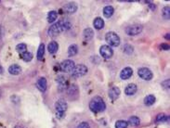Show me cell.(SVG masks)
I'll use <instances>...</instances> for the list:
<instances>
[{
    "label": "cell",
    "mask_w": 170,
    "mask_h": 128,
    "mask_svg": "<svg viewBox=\"0 0 170 128\" xmlns=\"http://www.w3.org/2000/svg\"><path fill=\"white\" fill-rule=\"evenodd\" d=\"M154 102H155V97L153 95H149L144 99V104L147 106H152V104H154Z\"/></svg>",
    "instance_id": "cell-25"
},
{
    "label": "cell",
    "mask_w": 170,
    "mask_h": 128,
    "mask_svg": "<svg viewBox=\"0 0 170 128\" xmlns=\"http://www.w3.org/2000/svg\"><path fill=\"white\" fill-rule=\"evenodd\" d=\"M166 39H168V38H169V34H166Z\"/></svg>",
    "instance_id": "cell-38"
},
{
    "label": "cell",
    "mask_w": 170,
    "mask_h": 128,
    "mask_svg": "<svg viewBox=\"0 0 170 128\" xmlns=\"http://www.w3.org/2000/svg\"><path fill=\"white\" fill-rule=\"evenodd\" d=\"M138 74L141 79H143L145 81H150L153 77V74H152V71L150 69H148V68H146V67H143V68H141V69H138Z\"/></svg>",
    "instance_id": "cell-5"
},
{
    "label": "cell",
    "mask_w": 170,
    "mask_h": 128,
    "mask_svg": "<svg viewBox=\"0 0 170 128\" xmlns=\"http://www.w3.org/2000/svg\"><path fill=\"white\" fill-rule=\"evenodd\" d=\"M167 120V117L165 113H159L157 116H156V122L160 123V122H165Z\"/></svg>",
    "instance_id": "cell-33"
},
{
    "label": "cell",
    "mask_w": 170,
    "mask_h": 128,
    "mask_svg": "<svg viewBox=\"0 0 170 128\" xmlns=\"http://www.w3.org/2000/svg\"><path fill=\"white\" fill-rule=\"evenodd\" d=\"M63 10H64V12H66L68 14H74L77 10V5L74 2L67 3L66 5L63 6Z\"/></svg>",
    "instance_id": "cell-11"
},
{
    "label": "cell",
    "mask_w": 170,
    "mask_h": 128,
    "mask_svg": "<svg viewBox=\"0 0 170 128\" xmlns=\"http://www.w3.org/2000/svg\"><path fill=\"white\" fill-rule=\"evenodd\" d=\"M138 91V87L135 84H129L125 88V93L127 96H133Z\"/></svg>",
    "instance_id": "cell-17"
},
{
    "label": "cell",
    "mask_w": 170,
    "mask_h": 128,
    "mask_svg": "<svg viewBox=\"0 0 170 128\" xmlns=\"http://www.w3.org/2000/svg\"><path fill=\"white\" fill-rule=\"evenodd\" d=\"M89 109L94 113H99L102 112L106 109V105L104 100L100 97H94L89 102Z\"/></svg>",
    "instance_id": "cell-1"
},
{
    "label": "cell",
    "mask_w": 170,
    "mask_h": 128,
    "mask_svg": "<svg viewBox=\"0 0 170 128\" xmlns=\"http://www.w3.org/2000/svg\"><path fill=\"white\" fill-rule=\"evenodd\" d=\"M58 18V14L56 11H49V14H48V21L49 22V23H53L54 21H55Z\"/></svg>",
    "instance_id": "cell-26"
},
{
    "label": "cell",
    "mask_w": 170,
    "mask_h": 128,
    "mask_svg": "<svg viewBox=\"0 0 170 128\" xmlns=\"http://www.w3.org/2000/svg\"><path fill=\"white\" fill-rule=\"evenodd\" d=\"M58 22H59L60 26L61 27V29H63V32L67 31V30H69V29L71 28V26H72L71 22L69 21L68 20H60Z\"/></svg>",
    "instance_id": "cell-20"
},
{
    "label": "cell",
    "mask_w": 170,
    "mask_h": 128,
    "mask_svg": "<svg viewBox=\"0 0 170 128\" xmlns=\"http://www.w3.org/2000/svg\"><path fill=\"white\" fill-rule=\"evenodd\" d=\"M55 108H56L57 112H63V113H65V111L67 110V103L63 99H59L55 103Z\"/></svg>",
    "instance_id": "cell-9"
},
{
    "label": "cell",
    "mask_w": 170,
    "mask_h": 128,
    "mask_svg": "<svg viewBox=\"0 0 170 128\" xmlns=\"http://www.w3.org/2000/svg\"><path fill=\"white\" fill-rule=\"evenodd\" d=\"M133 74V70L130 67H126L121 71L120 72V78L123 80H127L129 79Z\"/></svg>",
    "instance_id": "cell-10"
},
{
    "label": "cell",
    "mask_w": 170,
    "mask_h": 128,
    "mask_svg": "<svg viewBox=\"0 0 170 128\" xmlns=\"http://www.w3.org/2000/svg\"><path fill=\"white\" fill-rule=\"evenodd\" d=\"M45 45L44 44H40L39 48H38L37 49V55H36V58L37 59H39V61H41V59L44 58V55H45Z\"/></svg>",
    "instance_id": "cell-23"
},
{
    "label": "cell",
    "mask_w": 170,
    "mask_h": 128,
    "mask_svg": "<svg viewBox=\"0 0 170 128\" xmlns=\"http://www.w3.org/2000/svg\"><path fill=\"white\" fill-rule=\"evenodd\" d=\"M162 14H163V17L166 20H168L170 18V9L169 7H165L163 9V11H162Z\"/></svg>",
    "instance_id": "cell-32"
},
{
    "label": "cell",
    "mask_w": 170,
    "mask_h": 128,
    "mask_svg": "<svg viewBox=\"0 0 170 128\" xmlns=\"http://www.w3.org/2000/svg\"><path fill=\"white\" fill-rule=\"evenodd\" d=\"M16 50H17L18 53H20L21 55V54H24V52L27 51V46H26L25 44H24V43L18 44L17 47H16Z\"/></svg>",
    "instance_id": "cell-28"
},
{
    "label": "cell",
    "mask_w": 170,
    "mask_h": 128,
    "mask_svg": "<svg viewBox=\"0 0 170 128\" xmlns=\"http://www.w3.org/2000/svg\"><path fill=\"white\" fill-rule=\"evenodd\" d=\"M57 84H58V88L60 92L64 91V90H66L68 87V85H67V81L66 79L63 77V76H58L57 77Z\"/></svg>",
    "instance_id": "cell-12"
},
{
    "label": "cell",
    "mask_w": 170,
    "mask_h": 128,
    "mask_svg": "<svg viewBox=\"0 0 170 128\" xmlns=\"http://www.w3.org/2000/svg\"><path fill=\"white\" fill-rule=\"evenodd\" d=\"M121 91L120 88L117 86H113L110 90H109V97L112 100H115L118 99V97L120 96Z\"/></svg>",
    "instance_id": "cell-13"
},
{
    "label": "cell",
    "mask_w": 170,
    "mask_h": 128,
    "mask_svg": "<svg viewBox=\"0 0 170 128\" xmlns=\"http://www.w3.org/2000/svg\"><path fill=\"white\" fill-rule=\"evenodd\" d=\"M128 124L132 126H138L141 124V120L137 116H131L128 120Z\"/></svg>",
    "instance_id": "cell-27"
},
{
    "label": "cell",
    "mask_w": 170,
    "mask_h": 128,
    "mask_svg": "<svg viewBox=\"0 0 170 128\" xmlns=\"http://www.w3.org/2000/svg\"><path fill=\"white\" fill-rule=\"evenodd\" d=\"M77 128H90L89 124L86 122H83L81 124H79V125L77 126Z\"/></svg>",
    "instance_id": "cell-35"
},
{
    "label": "cell",
    "mask_w": 170,
    "mask_h": 128,
    "mask_svg": "<svg viewBox=\"0 0 170 128\" xmlns=\"http://www.w3.org/2000/svg\"><path fill=\"white\" fill-rule=\"evenodd\" d=\"M60 33H63V29L60 26L59 22H56V23H52V25L49 28V35L50 37H56L58 36Z\"/></svg>",
    "instance_id": "cell-7"
},
{
    "label": "cell",
    "mask_w": 170,
    "mask_h": 128,
    "mask_svg": "<svg viewBox=\"0 0 170 128\" xmlns=\"http://www.w3.org/2000/svg\"><path fill=\"white\" fill-rule=\"evenodd\" d=\"M170 81H169V79H166V81H164L163 83H162V86H163V88L164 89H166V91H169V86H170Z\"/></svg>",
    "instance_id": "cell-34"
},
{
    "label": "cell",
    "mask_w": 170,
    "mask_h": 128,
    "mask_svg": "<svg viewBox=\"0 0 170 128\" xmlns=\"http://www.w3.org/2000/svg\"><path fill=\"white\" fill-rule=\"evenodd\" d=\"M87 72H88V67L84 64H78L74 66V70L71 72V74L74 77H81L86 75Z\"/></svg>",
    "instance_id": "cell-3"
},
{
    "label": "cell",
    "mask_w": 170,
    "mask_h": 128,
    "mask_svg": "<svg viewBox=\"0 0 170 128\" xmlns=\"http://www.w3.org/2000/svg\"><path fill=\"white\" fill-rule=\"evenodd\" d=\"M59 49V45L57 42L55 41H51L49 44V46H48V50L50 54H55L56 52L58 51Z\"/></svg>",
    "instance_id": "cell-19"
},
{
    "label": "cell",
    "mask_w": 170,
    "mask_h": 128,
    "mask_svg": "<svg viewBox=\"0 0 170 128\" xmlns=\"http://www.w3.org/2000/svg\"><path fill=\"white\" fill-rule=\"evenodd\" d=\"M161 47H162V48H163V49H168L169 48V46H168L167 44H162Z\"/></svg>",
    "instance_id": "cell-36"
},
{
    "label": "cell",
    "mask_w": 170,
    "mask_h": 128,
    "mask_svg": "<svg viewBox=\"0 0 170 128\" xmlns=\"http://www.w3.org/2000/svg\"><path fill=\"white\" fill-rule=\"evenodd\" d=\"M114 12V10L112 6H106L103 9V15L106 18H110L113 16V14Z\"/></svg>",
    "instance_id": "cell-22"
},
{
    "label": "cell",
    "mask_w": 170,
    "mask_h": 128,
    "mask_svg": "<svg viewBox=\"0 0 170 128\" xmlns=\"http://www.w3.org/2000/svg\"><path fill=\"white\" fill-rule=\"evenodd\" d=\"M77 52H78V48H77L76 45H71L68 48V56L74 57L77 54Z\"/></svg>",
    "instance_id": "cell-24"
},
{
    "label": "cell",
    "mask_w": 170,
    "mask_h": 128,
    "mask_svg": "<svg viewBox=\"0 0 170 128\" xmlns=\"http://www.w3.org/2000/svg\"><path fill=\"white\" fill-rule=\"evenodd\" d=\"M21 72V68L18 64H12L9 67V72L12 75H18Z\"/></svg>",
    "instance_id": "cell-18"
},
{
    "label": "cell",
    "mask_w": 170,
    "mask_h": 128,
    "mask_svg": "<svg viewBox=\"0 0 170 128\" xmlns=\"http://www.w3.org/2000/svg\"><path fill=\"white\" fill-rule=\"evenodd\" d=\"M3 72V69H2V67L0 66V73H2Z\"/></svg>",
    "instance_id": "cell-37"
},
{
    "label": "cell",
    "mask_w": 170,
    "mask_h": 128,
    "mask_svg": "<svg viewBox=\"0 0 170 128\" xmlns=\"http://www.w3.org/2000/svg\"><path fill=\"white\" fill-rule=\"evenodd\" d=\"M133 51H134V48L131 45H125V46H124V52H125L126 54L130 55L132 54Z\"/></svg>",
    "instance_id": "cell-31"
},
{
    "label": "cell",
    "mask_w": 170,
    "mask_h": 128,
    "mask_svg": "<svg viewBox=\"0 0 170 128\" xmlns=\"http://www.w3.org/2000/svg\"><path fill=\"white\" fill-rule=\"evenodd\" d=\"M128 125V123L124 121V120H120L115 123V128H127Z\"/></svg>",
    "instance_id": "cell-30"
},
{
    "label": "cell",
    "mask_w": 170,
    "mask_h": 128,
    "mask_svg": "<svg viewBox=\"0 0 170 128\" xmlns=\"http://www.w3.org/2000/svg\"><path fill=\"white\" fill-rule=\"evenodd\" d=\"M21 59H24V61L29 62V61H32V59H33V54L31 53V52L26 51V52H24V54H21Z\"/></svg>",
    "instance_id": "cell-29"
},
{
    "label": "cell",
    "mask_w": 170,
    "mask_h": 128,
    "mask_svg": "<svg viewBox=\"0 0 170 128\" xmlns=\"http://www.w3.org/2000/svg\"><path fill=\"white\" fill-rule=\"evenodd\" d=\"M143 30L142 25L141 24H133V25H130L126 29V33L127 34L130 35V36H135L140 34Z\"/></svg>",
    "instance_id": "cell-4"
},
{
    "label": "cell",
    "mask_w": 170,
    "mask_h": 128,
    "mask_svg": "<svg viewBox=\"0 0 170 128\" xmlns=\"http://www.w3.org/2000/svg\"><path fill=\"white\" fill-rule=\"evenodd\" d=\"M99 54L102 55V57L104 58V59H111L113 57V50L110 46L104 45V46L100 47Z\"/></svg>",
    "instance_id": "cell-6"
},
{
    "label": "cell",
    "mask_w": 170,
    "mask_h": 128,
    "mask_svg": "<svg viewBox=\"0 0 170 128\" xmlns=\"http://www.w3.org/2000/svg\"><path fill=\"white\" fill-rule=\"evenodd\" d=\"M105 40L110 47H119L120 37L114 32H108L105 35Z\"/></svg>",
    "instance_id": "cell-2"
},
{
    "label": "cell",
    "mask_w": 170,
    "mask_h": 128,
    "mask_svg": "<svg viewBox=\"0 0 170 128\" xmlns=\"http://www.w3.org/2000/svg\"><path fill=\"white\" fill-rule=\"evenodd\" d=\"M15 128H21V127H18V126H17V127H15Z\"/></svg>",
    "instance_id": "cell-39"
},
{
    "label": "cell",
    "mask_w": 170,
    "mask_h": 128,
    "mask_svg": "<svg viewBox=\"0 0 170 128\" xmlns=\"http://www.w3.org/2000/svg\"><path fill=\"white\" fill-rule=\"evenodd\" d=\"M36 87L38 88V90L41 92H45L47 90V79L45 77H41L38 79L37 83H36Z\"/></svg>",
    "instance_id": "cell-14"
},
{
    "label": "cell",
    "mask_w": 170,
    "mask_h": 128,
    "mask_svg": "<svg viewBox=\"0 0 170 128\" xmlns=\"http://www.w3.org/2000/svg\"><path fill=\"white\" fill-rule=\"evenodd\" d=\"M67 94H68L69 97H73V99L77 97H78V87H77L75 85L70 86L67 88Z\"/></svg>",
    "instance_id": "cell-15"
},
{
    "label": "cell",
    "mask_w": 170,
    "mask_h": 128,
    "mask_svg": "<svg viewBox=\"0 0 170 128\" xmlns=\"http://www.w3.org/2000/svg\"><path fill=\"white\" fill-rule=\"evenodd\" d=\"M83 37L86 41H91L94 37V32L91 28H86L83 32Z\"/></svg>",
    "instance_id": "cell-16"
},
{
    "label": "cell",
    "mask_w": 170,
    "mask_h": 128,
    "mask_svg": "<svg viewBox=\"0 0 170 128\" xmlns=\"http://www.w3.org/2000/svg\"><path fill=\"white\" fill-rule=\"evenodd\" d=\"M93 25H94V27H95L97 30H100V29H102V28L104 27L105 23H104V20H103L102 18L98 17V18H96V19L94 20Z\"/></svg>",
    "instance_id": "cell-21"
},
{
    "label": "cell",
    "mask_w": 170,
    "mask_h": 128,
    "mask_svg": "<svg viewBox=\"0 0 170 128\" xmlns=\"http://www.w3.org/2000/svg\"><path fill=\"white\" fill-rule=\"evenodd\" d=\"M74 66H75L74 62L73 61H71V59H66V61H63L60 65V70L63 72H71L74 70Z\"/></svg>",
    "instance_id": "cell-8"
}]
</instances>
